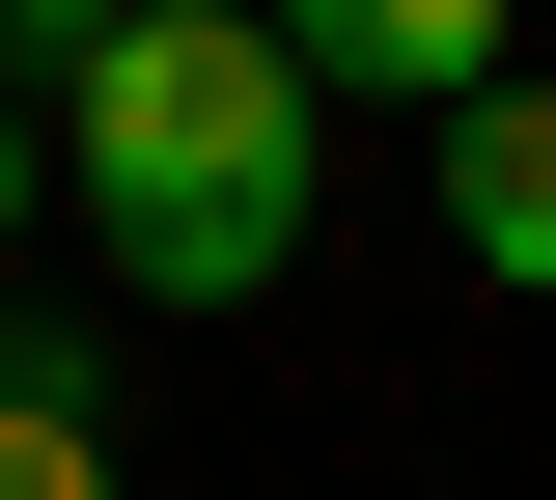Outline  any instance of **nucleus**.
<instances>
[{
	"label": "nucleus",
	"instance_id": "1",
	"mask_svg": "<svg viewBox=\"0 0 556 500\" xmlns=\"http://www.w3.org/2000/svg\"><path fill=\"white\" fill-rule=\"evenodd\" d=\"M306 112L334 84L278 56V0H139L56 84V195L139 306H251V279H306Z\"/></svg>",
	"mask_w": 556,
	"mask_h": 500
},
{
	"label": "nucleus",
	"instance_id": "2",
	"mask_svg": "<svg viewBox=\"0 0 556 500\" xmlns=\"http://www.w3.org/2000/svg\"><path fill=\"white\" fill-rule=\"evenodd\" d=\"M278 56L334 112H501L529 84V0H278Z\"/></svg>",
	"mask_w": 556,
	"mask_h": 500
},
{
	"label": "nucleus",
	"instance_id": "3",
	"mask_svg": "<svg viewBox=\"0 0 556 500\" xmlns=\"http://www.w3.org/2000/svg\"><path fill=\"white\" fill-rule=\"evenodd\" d=\"M445 251H473L501 306H556V84H501V112H445Z\"/></svg>",
	"mask_w": 556,
	"mask_h": 500
},
{
	"label": "nucleus",
	"instance_id": "4",
	"mask_svg": "<svg viewBox=\"0 0 556 500\" xmlns=\"http://www.w3.org/2000/svg\"><path fill=\"white\" fill-rule=\"evenodd\" d=\"M0 500H112V445H84V389H0Z\"/></svg>",
	"mask_w": 556,
	"mask_h": 500
},
{
	"label": "nucleus",
	"instance_id": "5",
	"mask_svg": "<svg viewBox=\"0 0 556 500\" xmlns=\"http://www.w3.org/2000/svg\"><path fill=\"white\" fill-rule=\"evenodd\" d=\"M112 28H139V0H0V56H56V84L112 56Z\"/></svg>",
	"mask_w": 556,
	"mask_h": 500
},
{
	"label": "nucleus",
	"instance_id": "6",
	"mask_svg": "<svg viewBox=\"0 0 556 500\" xmlns=\"http://www.w3.org/2000/svg\"><path fill=\"white\" fill-rule=\"evenodd\" d=\"M28 195H56V140H28V112H0V222H28Z\"/></svg>",
	"mask_w": 556,
	"mask_h": 500
},
{
	"label": "nucleus",
	"instance_id": "7",
	"mask_svg": "<svg viewBox=\"0 0 556 500\" xmlns=\"http://www.w3.org/2000/svg\"><path fill=\"white\" fill-rule=\"evenodd\" d=\"M0 389H28V361H0Z\"/></svg>",
	"mask_w": 556,
	"mask_h": 500
}]
</instances>
